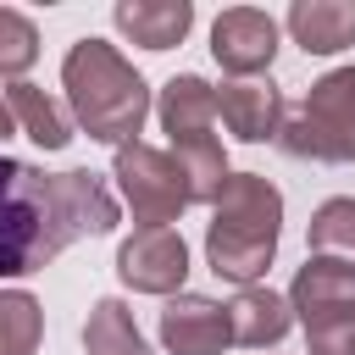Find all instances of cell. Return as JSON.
<instances>
[{
	"label": "cell",
	"instance_id": "obj_1",
	"mask_svg": "<svg viewBox=\"0 0 355 355\" xmlns=\"http://www.w3.org/2000/svg\"><path fill=\"white\" fill-rule=\"evenodd\" d=\"M122 222L116 194L100 172H44L0 155V277L44 272L78 239H100Z\"/></svg>",
	"mask_w": 355,
	"mask_h": 355
},
{
	"label": "cell",
	"instance_id": "obj_2",
	"mask_svg": "<svg viewBox=\"0 0 355 355\" xmlns=\"http://www.w3.org/2000/svg\"><path fill=\"white\" fill-rule=\"evenodd\" d=\"M61 89L72 105V122L100 144H139V128L150 116V83L133 72V61L105 39H78L61 61Z\"/></svg>",
	"mask_w": 355,
	"mask_h": 355
},
{
	"label": "cell",
	"instance_id": "obj_3",
	"mask_svg": "<svg viewBox=\"0 0 355 355\" xmlns=\"http://www.w3.org/2000/svg\"><path fill=\"white\" fill-rule=\"evenodd\" d=\"M283 239V194L272 178L261 172H233L222 200L211 205V227H205V261L216 277L255 288L277 255Z\"/></svg>",
	"mask_w": 355,
	"mask_h": 355
},
{
	"label": "cell",
	"instance_id": "obj_4",
	"mask_svg": "<svg viewBox=\"0 0 355 355\" xmlns=\"http://www.w3.org/2000/svg\"><path fill=\"white\" fill-rule=\"evenodd\" d=\"M277 144L294 161H355V67H333L311 83V94L283 116Z\"/></svg>",
	"mask_w": 355,
	"mask_h": 355
},
{
	"label": "cell",
	"instance_id": "obj_5",
	"mask_svg": "<svg viewBox=\"0 0 355 355\" xmlns=\"http://www.w3.org/2000/svg\"><path fill=\"white\" fill-rule=\"evenodd\" d=\"M111 178H116V189H122V200H128V211H133L139 227H172V222L194 205L178 155H172V150H155V144H144V139L116 150Z\"/></svg>",
	"mask_w": 355,
	"mask_h": 355
},
{
	"label": "cell",
	"instance_id": "obj_6",
	"mask_svg": "<svg viewBox=\"0 0 355 355\" xmlns=\"http://www.w3.org/2000/svg\"><path fill=\"white\" fill-rule=\"evenodd\" d=\"M116 277L133 294H183L189 283V244L178 227H133L116 250Z\"/></svg>",
	"mask_w": 355,
	"mask_h": 355
},
{
	"label": "cell",
	"instance_id": "obj_7",
	"mask_svg": "<svg viewBox=\"0 0 355 355\" xmlns=\"http://www.w3.org/2000/svg\"><path fill=\"white\" fill-rule=\"evenodd\" d=\"M211 55L227 78H261L277 55V22L255 6H227L211 22Z\"/></svg>",
	"mask_w": 355,
	"mask_h": 355
},
{
	"label": "cell",
	"instance_id": "obj_8",
	"mask_svg": "<svg viewBox=\"0 0 355 355\" xmlns=\"http://www.w3.org/2000/svg\"><path fill=\"white\" fill-rule=\"evenodd\" d=\"M283 116H288V100L272 78H227L216 89V122L244 139V144H266L283 133Z\"/></svg>",
	"mask_w": 355,
	"mask_h": 355
},
{
	"label": "cell",
	"instance_id": "obj_9",
	"mask_svg": "<svg viewBox=\"0 0 355 355\" xmlns=\"http://www.w3.org/2000/svg\"><path fill=\"white\" fill-rule=\"evenodd\" d=\"M161 344H166V355H222L233 344L227 305L211 294H189V288L172 294L161 311Z\"/></svg>",
	"mask_w": 355,
	"mask_h": 355
},
{
	"label": "cell",
	"instance_id": "obj_10",
	"mask_svg": "<svg viewBox=\"0 0 355 355\" xmlns=\"http://www.w3.org/2000/svg\"><path fill=\"white\" fill-rule=\"evenodd\" d=\"M155 116H161V133L172 139V150L216 139V89L205 78H194V72H178V78L161 83Z\"/></svg>",
	"mask_w": 355,
	"mask_h": 355
},
{
	"label": "cell",
	"instance_id": "obj_11",
	"mask_svg": "<svg viewBox=\"0 0 355 355\" xmlns=\"http://www.w3.org/2000/svg\"><path fill=\"white\" fill-rule=\"evenodd\" d=\"M355 305V261H338V255H305V266L294 272L288 283V311L300 322L322 316V311H344Z\"/></svg>",
	"mask_w": 355,
	"mask_h": 355
},
{
	"label": "cell",
	"instance_id": "obj_12",
	"mask_svg": "<svg viewBox=\"0 0 355 355\" xmlns=\"http://www.w3.org/2000/svg\"><path fill=\"white\" fill-rule=\"evenodd\" d=\"M111 22L122 39L144 44V50H172L189 39L194 28V6L189 0H116L111 6Z\"/></svg>",
	"mask_w": 355,
	"mask_h": 355
},
{
	"label": "cell",
	"instance_id": "obj_13",
	"mask_svg": "<svg viewBox=\"0 0 355 355\" xmlns=\"http://www.w3.org/2000/svg\"><path fill=\"white\" fill-rule=\"evenodd\" d=\"M283 22L305 55H338L355 44V0H294Z\"/></svg>",
	"mask_w": 355,
	"mask_h": 355
},
{
	"label": "cell",
	"instance_id": "obj_14",
	"mask_svg": "<svg viewBox=\"0 0 355 355\" xmlns=\"http://www.w3.org/2000/svg\"><path fill=\"white\" fill-rule=\"evenodd\" d=\"M227 322H233V344L244 349H266V344H283V333L294 327V311H288V294H272V288H239L233 305H227Z\"/></svg>",
	"mask_w": 355,
	"mask_h": 355
},
{
	"label": "cell",
	"instance_id": "obj_15",
	"mask_svg": "<svg viewBox=\"0 0 355 355\" xmlns=\"http://www.w3.org/2000/svg\"><path fill=\"white\" fill-rule=\"evenodd\" d=\"M6 105H11L17 128H22L39 150H67V144H72V116H67L61 100H50L39 83H28V78L6 83Z\"/></svg>",
	"mask_w": 355,
	"mask_h": 355
},
{
	"label": "cell",
	"instance_id": "obj_16",
	"mask_svg": "<svg viewBox=\"0 0 355 355\" xmlns=\"http://www.w3.org/2000/svg\"><path fill=\"white\" fill-rule=\"evenodd\" d=\"M83 349L89 355H150V344L122 300H94V311L83 322Z\"/></svg>",
	"mask_w": 355,
	"mask_h": 355
},
{
	"label": "cell",
	"instance_id": "obj_17",
	"mask_svg": "<svg viewBox=\"0 0 355 355\" xmlns=\"http://www.w3.org/2000/svg\"><path fill=\"white\" fill-rule=\"evenodd\" d=\"M44 338V311L28 288H0V355H33Z\"/></svg>",
	"mask_w": 355,
	"mask_h": 355
},
{
	"label": "cell",
	"instance_id": "obj_18",
	"mask_svg": "<svg viewBox=\"0 0 355 355\" xmlns=\"http://www.w3.org/2000/svg\"><path fill=\"white\" fill-rule=\"evenodd\" d=\"M311 255H338V261H355V200L338 194V200H322L311 211Z\"/></svg>",
	"mask_w": 355,
	"mask_h": 355
},
{
	"label": "cell",
	"instance_id": "obj_19",
	"mask_svg": "<svg viewBox=\"0 0 355 355\" xmlns=\"http://www.w3.org/2000/svg\"><path fill=\"white\" fill-rule=\"evenodd\" d=\"M33 61H39V28H33L22 11L0 6V78L17 83Z\"/></svg>",
	"mask_w": 355,
	"mask_h": 355
},
{
	"label": "cell",
	"instance_id": "obj_20",
	"mask_svg": "<svg viewBox=\"0 0 355 355\" xmlns=\"http://www.w3.org/2000/svg\"><path fill=\"white\" fill-rule=\"evenodd\" d=\"M300 327H305V349L311 355H355V305L322 311V316H311Z\"/></svg>",
	"mask_w": 355,
	"mask_h": 355
},
{
	"label": "cell",
	"instance_id": "obj_21",
	"mask_svg": "<svg viewBox=\"0 0 355 355\" xmlns=\"http://www.w3.org/2000/svg\"><path fill=\"white\" fill-rule=\"evenodd\" d=\"M11 133H17V116H11V105L0 100V139H11Z\"/></svg>",
	"mask_w": 355,
	"mask_h": 355
}]
</instances>
